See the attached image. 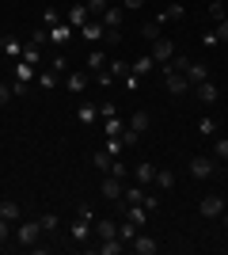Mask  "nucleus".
I'll return each instance as SVG.
<instances>
[{"label":"nucleus","instance_id":"72a5a7b5","mask_svg":"<svg viewBox=\"0 0 228 255\" xmlns=\"http://www.w3.org/2000/svg\"><path fill=\"white\" fill-rule=\"evenodd\" d=\"M141 233V229H137V225L133 221H126V225H118V240H133V236Z\"/></svg>","mask_w":228,"mask_h":255},{"label":"nucleus","instance_id":"9b49d317","mask_svg":"<svg viewBox=\"0 0 228 255\" xmlns=\"http://www.w3.org/2000/svg\"><path fill=\"white\" fill-rule=\"evenodd\" d=\"M80 31H84V38H87V42H103V34H107V27H103V19H87L84 23V27H80Z\"/></svg>","mask_w":228,"mask_h":255},{"label":"nucleus","instance_id":"864d4df0","mask_svg":"<svg viewBox=\"0 0 228 255\" xmlns=\"http://www.w3.org/2000/svg\"><path fill=\"white\" fill-rule=\"evenodd\" d=\"M95 80H99V84H103V88H110V84H114V76H110L107 69H103V73H95Z\"/></svg>","mask_w":228,"mask_h":255},{"label":"nucleus","instance_id":"4c0bfd02","mask_svg":"<svg viewBox=\"0 0 228 255\" xmlns=\"http://www.w3.org/2000/svg\"><path fill=\"white\" fill-rule=\"evenodd\" d=\"M107 73L114 76V80H118V76H126V73H130V65H122V61H107Z\"/></svg>","mask_w":228,"mask_h":255},{"label":"nucleus","instance_id":"a211bd4d","mask_svg":"<svg viewBox=\"0 0 228 255\" xmlns=\"http://www.w3.org/2000/svg\"><path fill=\"white\" fill-rule=\"evenodd\" d=\"M183 15H186V8H183V4H171V8H163L160 15H156V23H160V27H163V23H167V19H183Z\"/></svg>","mask_w":228,"mask_h":255},{"label":"nucleus","instance_id":"2f4dec72","mask_svg":"<svg viewBox=\"0 0 228 255\" xmlns=\"http://www.w3.org/2000/svg\"><path fill=\"white\" fill-rule=\"evenodd\" d=\"M141 34H145V38H149V42H156V38H160V23H156V19H152V23H145V27H141Z\"/></svg>","mask_w":228,"mask_h":255},{"label":"nucleus","instance_id":"7ed1b4c3","mask_svg":"<svg viewBox=\"0 0 228 255\" xmlns=\"http://www.w3.org/2000/svg\"><path fill=\"white\" fill-rule=\"evenodd\" d=\"M130 252H137V255H156V252H160V244H156L152 236L137 233V236H133V240H130Z\"/></svg>","mask_w":228,"mask_h":255},{"label":"nucleus","instance_id":"20e7f679","mask_svg":"<svg viewBox=\"0 0 228 255\" xmlns=\"http://www.w3.org/2000/svg\"><path fill=\"white\" fill-rule=\"evenodd\" d=\"M122 23H126V8L110 4V8L103 11V27H107V31H122Z\"/></svg>","mask_w":228,"mask_h":255},{"label":"nucleus","instance_id":"b1692460","mask_svg":"<svg viewBox=\"0 0 228 255\" xmlns=\"http://www.w3.org/2000/svg\"><path fill=\"white\" fill-rule=\"evenodd\" d=\"M149 69H152V57H137V61L130 65V73H133V76H149Z\"/></svg>","mask_w":228,"mask_h":255},{"label":"nucleus","instance_id":"4d7b16f0","mask_svg":"<svg viewBox=\"0 0 228 255\" xmlns=\"http://www.w3.org/2000/svg\"><path fill=\"white\" fill-rule=\"evenodd\" d=\"M145 0H122V8H141Z\"/></svg>","mask_w":228,"mask_h":255},{"label":"nucleus","instance_id":"49530a36","mask_svg":"<svg viewBox=\"0 0 228 255\" xmlns=\"http://www.w3.org/2000/svg\"><path fill=\"white\" fill-rule=\"evenodd\" d=\"M38 84H42V88H57V73H42V76H38Z\"/></svg>","mask_w":228,"mask_h":255},{"label":"nucleus","instance_id":"412c9836","mask_svg":"<svg viewBox=\"0 0 228 255\" xmlns=\"http://www.w3.org/2000/svg\"><path fill=\"white\" fill-rule=\"evenodd\" d=\"M152 183H156L160 191H167V187H175V175L167 168H156V179H152Z\"/></svg>","mask_w":228,"mask_h":255},{"label":"nucleus","instance_id":"423d86ee","mask_svg":"<svg viewBox=\"0 0 228 255\" xmlns=\"http://www.w3.org/2000/svg\"><path fill=\"white\" fill-rule=\"evenodd\" d=\"M225 194H206V198H202V213H206V217H221V213H225Z\"/></svg>","mask_w":228,"mask_h":255},{"label":"nucleus","instance_id":"09e8293b","mask_svg":"<svg viewBox=\"0 0 228 255\" xmlns=\"http://www.w3.org/2000/svg\"><path fill=\"white\" fill-rule=\"evenodd\" d=\"M42 19H46V27H57V23H61V15H57L54 8H46V15H42Z\"/></svg>","mask_w":228,"mask_h":255},{"label":"nucleus","instance_id":"37998d69","mask_svg":"<svg viewBox=\"0 0 228 255\" xmlns=\"http://www.w3.org/2000/svg\"><path fill=\"white\" fill-rule=\"evenodd\" d=\"M11 96H15V92H11V84H0V107H8Z\"/></svg>","mask_w":228,"mask_h":255},{"label":"nucleus","instance_id":"a19ab883","mask_svg":"<svg viewBox=\"0 0 228 255\" xmlns=\"http://www.w3.org/2000/svg\"><path fill=\"white\" fill-rule=\"evenodd\" d=\"M103 149H107L110 156H118V152L126 149V145H122V137H107V145H103Z\"/></svg>","mask_w":228,"mask_h":255},{"label":"nucleus","instance_id":"6e6552de","mask_svg":"<svg viewBox=\"0 0 228 255\" xmlns=\"http://www.w3.org/2000/svg\"><path fill=\"white\" fill-rule=\"evenodd\" d=\"M99 191H103V198H107V202H122V191H126V187H122V179H114V175H107Z\"/></svg>","mask_w":228,"mask_h":255},{"label":"nucleus","instance_id":"a878e982","mask_svg":"<svg viewBox=\"0 0 228 255\" xmlns=\"http://www.w3.org/2000/svg\"><path fill=\"white\" fill-rule=\"evenodd\" d=\"M110 164H114V156H110L107 149H99V152H95V168H99V171H107V175H110Z\"/></svg>","mask_w":228,"mask_h":255},{"label":"nucleus","instance_id":"7c9ffc66","mask_svg":"<svg viewBox=\"0 0 228 255\" xmlns=\"http://www.w3.org/2000/svg\"><path fill=\"white\" fill-rule=\"evenodd\" d=\"M209 15H213V19H228V11H225V0H209Z\"/></svg>","mask_w":228,"mask_h":255},{"label":"nucleus","instance_id":"ea45409f","mask_svg":"<svg viewBox=\"0 0 228 255\" xmlns=\"http://www.w3.org/2000/svg\"><path fill=\"white\" fill-rule=\"evenodd\" d=\"M107 8H110V0H87V11H91V15H103Z\"/></svg>","mask_w":228,"mask_h":255},{"label":"nucleus","instance_id":"4be33fe9","mask_svg":"<svg viewBox=\"0 0 228 255\" xmlns=\"http://www.w3.org/2000/svg\"><path fill=\"white\" fill-rule=\"evenodd\" d=\"M141 198H145L141 187H126V191H122V206H133V202H141Z\"/></svg>","mask_w":228,"mask_h":255},{"label":"nucleus","instance_id":"473e14b6","mask_svg":"<svg viewBox=\"0 0 228 255\" xmlns=\"http://www.w3.org/2000/svg\"><path fill=\"white\" fill-rule=\"evenodd\" d=\"M76 118H80V122H95V118H99V107H80V111H76Z\"/></svg>","mask_w":228,"mask_h":255},{"label":"nucleus","instance_id":"79ce46f5","mask_svg":"<svg viewBox=\"0 0 228 255\" xmlns=\"http://www.w3.org/2000/svg\"><path fill=\"white\" fill-rule=\"evenodd\" d=\"M213 152H217V160H228V137H217V145H213Z\"/></svg>","mask_w":228,"mask_h":255},{"label":"nucleus","instance_id":"3c124183","mask_svg":"<svg viewBox=\"0 0 228 255\" xmlns=\"http://www.w3.org/2000/svg\"><path fill=\"white\" fill-rule=\"evenodd\" d=\"M8 236H11V221H4V217H0V244H4Z\"/></svg>","mask_w":228,"mask_h":255},{"label":"nucleus","instance_id":"f3484780","mask_svg":"<svg viewBox=\"0 0 228 255\" xmlns=\"http://www.w3.org/2000/svg\"><path fill=\"white\" fill-rule=\"evenodd\" d=\"M0 217H4V221H19V217H23L19 202H11V198H4V202H0Z\"/></svg>","mask_w":228,"mask_h":255},{"label":"nucleus","instance_id":"ddd939ff","mask_svg":"<svg viewBox=\"0 0 228 255\" xmlns=\"http://www.w3.org/2000/svg\"><path fill=\"white\" fill-rule=\"evenodd\" d=\"M87 80H91V73H65V88L69 92H84Z\"/></svg>","mask_w":228,"mask_h":255},{"label":"nucleus","instance_id":"393cba45","mask_svg":"<svg viewBox=\"0 0 228 255\" xmlns=\"http://www.w3.org/2000/svg\"><path fill=\"white\" fill-rule=\"evenodd\" d=\"M122 248L126 244H118V236H114V240H103V244H99V255H122Z\"/></svg>","mask_w":228,"mask_h":255},{"label":"nucleus","instance_id":"6e6d98bb","mask_svg":"<svg viewBox=\"0 0 228 255\" xmlns=\"http://www.w3.org/2000/svg\"><path fill=\"white\" fill-rule=\"evenodd\" d=\"M114 115V103H99V118H110Z\"/></svg>","mask_w":228,"mask_h":255},{"label":"nucleus","instance_id":"aec40b11","mask_svg":"<svg viewBox=\"0 0 228 255\" xmlns=\"http://www.w3.org/2000/svg\"><path fill=\"white\" fill-rule=\"evenodd\" d=\"M19 57H23V61H27V65H38V61H42V46L27 42V46H23V53H19Z\"/></svg>","mask_w":228,"mask_h":255},{"label":"nucleus","instance_id":"bf43d9fd","mask_svg":"<svg viewBox=\"0 0 228 255\" xmlns=\"http://www.w3.org/2000/svg\"><path fill=\"white\" fill-rule=\"evenodd\" d=\"M0 164H4V160H0Z\"/></svg>","mask_w":228,"mask_h":255},{"label":"nucleus","instance_id":"c85d7f7f","mask_svg":"<svg viewBox=\"0 0 228 255\" xmlns=\"http://www.w3.org/2000/svg\"><path fill=\"white\" fill-rule=\"evenodd\" d=\"M130 129H137V133H145V129H149V115H145V111H137V115L130 118Z\"/></svg>","mask_w":228,"mask_h":255},{"label":"nucleus","instance_id":"1a4fd4ad","mask_svg":"<svg viewBox=\"0 0 228 255\" xmlns=\"http://www.w3.org/2000/svg\"><path fill=\"white\" fill-rule=\"evenodd\" d=\"M87 19H91L87 4H73V8H69V15H65V23H69V27H76V31H80V27H84Z\"/></svg>","mask_w":228,"mask_h":255},{"label":"nucleus","instance_id":"5701e85b","mask_svg":"<svg viewBox=\"0 0 228 255\" xmlns=\"http://www.w3.org/2000/svg\"><path fill=\"white\" fill-rule=\"evenodd\" d=\"M0 46H4L8 57H19V53H23V42H19V38H8V34H4V42H0Z\"/></svg>","mask_w":228,"mask_h":255},{"label":"nucleus","instance_id":"bb28decb","mask_svg":"<svg viewBox=\"0 0 228 255\" xmlns=\"http://www.w3.org/2000/svg\"><path fill=\"white\" fill-rule=\"evenodd\" d=\"M15 80H23V84H31V80H34V65L19 61V69H15Z\"/></svg>","mask_w":228,"mask_h":255},{"label":"nucleus","instance_id":"dca6fc26","mask_svg":"<svg viewBox=\"0 0 228 255\" xmlns=\"http://www.w3.org/2000/svg\"><path fill=\"white\" fill-rule=\"evenodd\" d=\"M84 65H87V73H103V69H107V53H103V50H91Z\"/></svg>","mask_w":228,"mask_h":255},{"label":"nucleus","instance_id":"2eb2a0df","mask_svg":"<svg viewBox=\"0 0 228 255\" xmlns=\"http://www.w3.org/2000/svg\"><path fill=\"white\" fill-rule=\"evenodd\" d=\"M73 31H76V27H69V23H57L54 31H50V42H54V46H65L69 38H73Z\"/></svg>","mask_w":228,"mask_h":255},{"label":"nucleus","instance_id":"cd10ccee","mask_svg":"<svg viewBox=\"0 0 228 255\" xmlns=\"http://www.w3.org/2000/svg\"><path fill=\"white\" fill-rule=\"evenodd\" d=\"M122 129H126V122H122L118 115H110V118H107V137H118Z\"/></svg>","mask_w":228,"mask_h":255},{"label":"nucleus","instance_id":"e433bc0d","mask_svg":"<svg viewBox=\"0 0 228 255\" xmlns=\"http://www.w3.org/2000/svg\"><path fill=\"white\" fill-rule=\"evenodd\" d=\"M38 225H42V233H54V229H57V213H42Z\"/></svg>","mask_w":228,"mask_h":255},{"label":"nucleus","instance_id":"a18cd8bd","mask_svg":"<svg viewBox=\"0 0 228 255\" xmlns=\"http://www.w3.org/2000/svg\"><path fill=\"white\" fill-rule=\"evenodd\" d=\"M122 42V31H107L103 34V46H118Z\"/></svg>","mask_w":228,"mask_h":255},{"label":"nucleus","instance_id":"603ef678","mask_svg":"<svg viewBox=\"0 0 228 255\" xmlns=\"http://www.w3.org/2000/svg\"><path fill=\"white\" fill-rule=\"evenodd\" d=\"M126 88H130V92H137V88H141V76H133V73H126Z\"/></svg>","mask_w":228,"mask_h":255},{"label":"nucleus","instance_id":"f704fd0d","mask_svg":"<svg viewBox=\"0 0 228 255\" xmlns=\"http://www.w3.org/2000/svg\"><path fill=\"white\" fill-rule=\"evenodd\" d=\"M133 175H137L141 183H152V179H156V168H152V164H141V168L133 171Z\"/></svg>","mask_w":228,"mask_h":255},{"label":"nucleus","instance_id":"c03bdc74","mask_svg":"<svg viewBox=\"0 0 228 255\" xmlns=\"http://www.w3.org/2000/svg\"><path fill=\"white\" fill-rule=\"evenodd\" d=\"M31 42L34 46H46V42H50V31H31Z\"/></svg>","mask_w":228,"mask_h":255},{"label":"nucleus","instance_id":"c9c22d12","mask_svg":"<svg viewBox=\"0 0 228 255\" xmlns=\"http://www.w3.org/2000/svg\"><path fill=\"white\" fill-rule=\"evenodd\" d=\"M198 133H202V137H213V133H217V122H213V118H202V122H198Z\"/></svg>","mask_w":228,"mask_h":255},{"label":"nucleus","instance_id":"0eeeda50","mask_svg":"<svg viewBox=\"0 0 228 255\" xmlns=\"http://www.w3.org/2000/svg\"><path fill=\"white\" fill-rule=\"evenodd\" d=\"M175 57V46H171V38H156V42H152V61H171Z\"/></svg>","mask_w":228,"mask_h":255},{"label":"nucleus","instance_id":"5fc2aeb1","mask_svg":"<svg viewBox=\"0 0 228 255\" xmlns=\"http://www.w3.org/2000/svg\"><path fill=\"white\" fill-rule=\"evenodd\" d=\"M213 34H217L221 42H228V19H221V27H217V31H213Z\"/></svg>","mask_w":228,"mask_h":255},{"label":"nucleus","instance_id":"39448f33","mask_svg":"<svg viewBox=\"0 0 228 255\" xmlns=\"http://www.w3.org/2000/svg\"><path fill=\"white\" fill-rule=\"evenodd\" d=\"M213 171H217V164H213L209 156H194L190 160V175H194V179H209Z\"/></svg>","mask_w":228,"mask_h":255},{"label":"nucleus","instance_id":"13d9d810","mask_svg":"<svg viewBox=\"0 0 228 255\" xmlns=\"http://www.w3.org/2000/svg\"><path fill=\"white\" fill-rule=\"evenodd\" d=\"M221 217H225V225H228V206H225V213H221Z\"/></svg>","mask_w":228,"mask_h":255},{"label":"nucleus","instance_id":"f257e3e1","mask_svg":"<svg viewBox=\"0 0 228 255\" xmlns=\"http://www.w3.org/2000/svg\"><path fill=\"white\" fill-rule=\"evenodd\" d=\"M163 84H167V92H171V96H183V92H190V80H186V73H179V69H171V65H167V69H163Z\"/></svg>","mask_w":228,"mask_h":255},{"label":"nucleus","instance_id":"8fccbe9b","mask_svg":"<svg viewBox=\"0 0 228 255\" xmlns=\"http://www.w3.org/2000/svg\"><path fill=\"white\" fill-rule=\"evenodd\" d=\"M54 73H69V57H61V53H57V57H54Z\"/></svg>","mask_w":228,"mask_h":255},{"label":"nucleus","instance_id":"f03ea898","mask_svg":"<svg viewBox=\"0 0 228 255\" xmlns=\"http://www.w3.org/2000/svg\"><path fill=\"white\" fill-rule=\"evenodd\" d=\"M38 233H42V225H38V221H19V229H15V236H19L23 248H34V244H38Z\"/></svg>","mask_w":228,"mask_h":255},{"label":"nucleus","instance_id":"4468645a","mask_svg":"<svg viewBox=\"0 0 228 255\" xmlns=\"http://www.w3.org/2000/svg\"><path fill=\"white\" fill-rule=\"evenodd\" d=\"M91 233H95L99 240H114V236H118V225H114V221H95V225H91Z\"/></svg>","mask_w":228,"mask_h":255},{"label":"nucleus","instance_id":"c756f323","mask_svg":"<svg viewBox=\"0 0 228 255\" xmlns=\"http://www.w3.org/2000/svg\"><path fill=\"white\" fill-rule=\"evenodd\" d=\"M118 137H122V145H126V149H133V145L141 141V133H137V129H130V126H126V129H122V133H118Z\"/></svg>","mask_w":228,"mask_h":255},{"label":"nucleus","instance_id":"6ab92c4d","mask_svg":"<svg viewBox=\"0 0 228 255\" xmlns=\"http://www.w3.org/2000/svg\"><path fill=\"white\" fill-rule=\"evenodd\" d=\"M87 236H91V221H87V217H76L73 221V240H87Z\"/></svg>","mask_w":228,"mask_h":255},{"label":"nucleus","instance_id":"de8ad7c7","mask_svg":"<svg viewBox=\"0 0 228 255\" xmlns=\"http://www.w3.org/2000/svg\"><path fill=\"white\" fill-rule=\"evenodd\" d=\"M141 206H145V210H160V198H156V194H145Z\"/></svg>","mask_w":228,"mask_h":255},{"label":"nucleus","instance_id":"9d476101","mask_svg":"<svg viewBox=\"0 0 228 255\" xmlns=\"http://www.w3.org/2000/svg\"><path fill=\"white\" fill-rule=\"evenodd\" d=\"M190 92H194V96L202 99V103H213V99L221 96V92H217V84H213V80H202V84H194V88H190Z\"/></svg>","mask_w":228,"mask_h":255},{"label":"nucleus","instance_id":"052dcab7","mask_svg":"<svg viewBox=\"0 0 228 255\" xmlns=\"http://www.w3.org/2000/svg\"><path fill=\"white\" fill-rule=\"evenodd\" d=\"M225 252H228V248H225Z\"/></svg>","mask_w":228,"mask_h":255},{"label":"nucleus","instance_id":"f8f14e48","mask_svg":"<svg viewBox=\"0 0 228 255\" xmlns=\"http://www.w3.org/2000/svg\"><path fill=\"white\" fill-rule=\"evenodd\" d=\"M122 213H126V221H133L137 229H145V217H149V213H145V206H141V202H133V206H122Z\"/></svg>","mask_w":228,"mask_h":255},{"label":"nucleus","instance_id":"58836bf2","mask_svg":"<svg viewBox=\"0 0 228 255\" xmlns=\"http://www.w3.org/2000/svg\"><path fill=\"white\" fill-rule=\"evenodd\" d=\"M110 175H114V179H126V175H130V168H126V164L114 156V164H110Z\"/></svg>","mask_w":228,"mask_h":255}]
</instances>
